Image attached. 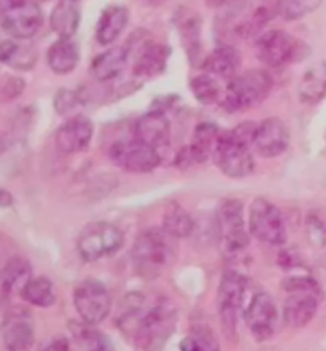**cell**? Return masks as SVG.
<instances>
[{"label": "cell", "mask_w": 326, "mask_h": 351, "mask_svg": "<svg viewBox=\"0 0 326 351\" xmlns=\"http://www.w3.org/2000/svg\"><path fill=\"white\" fill-rule=\"evenodd\" d=\"M163 229L175 239L188 237L194 229V221L187 210L178 204H170L163 217Z\"/></svg>", "instance_id": "cell-30"}, {"label": "cell", "mask_w": 326, "mask_h": 351, "mask_svg": "<svg viewBox=\"0 0 326 351\" xmlns=\"http://www.w3.org/2000/svg\"><path fill=\"white\" fill-rule=\"evenodd\" d=\"M322 2H310V0H293V2H279L275 3V12L288 21L304 18L305 14L317 10Z\"/></svg>", "instance_id": "cell-34"}, {"label": "cell", "mask_w": 326, "mask_h": 351, "mask_svg": "<svg viewBox=\"0 0 326 351\" xmlns=\"http://www.w3.org/2000/svg\"><path fill=\"white\" fill-rule=\"evenodd\" d=\"M299 100L305 105H317L326 97V61L310 67L298 86Z\"/></svg>", "instance_id": "cell-26"}, {"label": "cell", "mask_w": 326, "mask_h": 351, "mask_svg": "<svg viewBox=\"0 0 326 351\" xmlns=\"http://www.w3.org/2000/svg\"><path fill=\"white\" fill-rule=\"evenodd\" d=\"M220 134H222V130L212 123L198 124V128L194 129L191 145L188 147L194 164L205 162L209 158H212L215 145L218 142Z\"/></svg>", "instance_id": "cell-28"}, {"label": "cell", "mask_w": 326, "mask_h": 351, "mask_svg": "<svg viewBox=\"0 0 326 351\" xmlns=\"http://www.w3.org/2000/svg\"><path fill=\"white\" fill-rule=\"evenodd\" d=\"M3 149H5V142H3V138L0 137V153H2Z\"/></svg>", "instance_id": "cell-41"}, {"label": "cell", "mask_w": 326, "mask_h": 351, "mask_svg": "<svg viewBox=\"0 0 326 351\" xmlns=\"http://www.w3.org/2000/svg\"><path fill=\"white\" fill-rule=\"evenodd\" d=\"M0 332L8 351H29L35 342L32 315L23 307L10 308L3 317Z\"/></svg>", "instance_id": "cell-14"}, {"label": "cell", "mask_w": 326, "mask_h": 351, "mask_svg": "<svg viewBox=\"0 0 326 351\" xmlns=\"http://www.w3.org/2000/svg\"><path fill=\"white\" fill-rule=\"evenodd\" d=\"M180 35H182L183 45L187 48V53L189 58H198L199 51V35H200V23L198 18L185 19L180 26Z\"/></svg>", "instance_id": "cell-35"}, {"label": "cell", "mask_w": 326, "mask_h": 351, "mask_svg": "<svg viewBox=\"0 0 326 351\" xmlns=\"http://www.w3.org/2000/svg\"><path fill=\"white\" fill-rule=\"evenodd\" d=\"M42 351H70V342L67 337L58 335V337H53L49 340Z\"/></svg>", "instance_id": "cell-39"}, {"label": "cell", "mask_w": 326, "mask_h": 351, "mask_svg": "<svg viewBox=\"0 0 326 351\" xmlns=\"http://www.w3.org/2000/svg\"><path fill=\"white\" fill-rule=\"evenodd\" d=\"M128 305L118 319L119 329L140 351H156L172 332L177 312L165 299L147 305L142 294L128 295Z\"/></svg>", "instance_id": "cell-1"}, {"label": "cell", "mask_w": 326, "mask_h": 351, "mask_svg": "<svg viewBox=\"0 0 326 351\" xmlns=\"http://www.w3.org/2000/svg\"><path fill=\"white\" fill-rule=\"evenodd\" d=\"M189 88L194 94V97L199 100L200 104H215L220 99V86L215 82L213 77L207 73L198 75L189 82Z\"/></svg>", "instance_id": "cell-33"}, {"label": "cell", "mask_w": 326, "mask_h": 351, "mask_svg": "<svg viewBox=\"0 0 326 351\" xmlns=\"http://www.w3.org/2000/svg\"><path fill=\"white\" fill-rule=\"evenodd\" d=\"M75 335H77L78 345L83 348L82 351H115L113 343L110 342L107 335L91 329L84 323L82 328L75 330Z\"/></svg>", "instance_id": "cell-32"}, {"label": "cell", "mask_w": 326, "mask_h": 351, "mask_svg": "<svg viewBox=\"0 0 326 351\" xmlns=\"http://www.w3.org/2000/svg\"><path fill=\"white\" fill-rule=\"evenodd\" d=\"M255 51L259 61L269 67H283V65L307 58L310 48L292 34L272 29L257 40Z\"/></svg>", "instance_id": "cell-6"}, {"label": "cell", "mask_w": 326, "mask_h": 351, "mask_svg": "<svg viewBox=\"0 0 326 351\" xmlns=\"http://www.w3.org/2000/svg\"><path fill=\"white\" fill-rule=\"evenodd\" d=\"M37 49L16 40H0V62L16 70H32L37 62Z\"/></svg>", "instance_id": "cell-27"}, {"label": "cell", "mask_w": 326, "mask_h": 351, "mask_svg": "<svg viewBox=\"0 0 326 351\" xmlns=\"http://www.w3.org/2000/svg\"><path fill=\"white\" fill-rule=\"evenodd\" d=\"M218 234L222 252L234 258L248 247V235L244 228L242 202L237 199H226L220 204L218 213Z\"/></svg>", "instance_id": "cell-8"}, {"label": "cell", "mask_w": 326, "mask_h": 351, "mask_svg": "<svg viewBox=\"0 0 326 351\" xmlns=\"http://www.w3.org/2000/svg\"><path fill=\"white\" fill-rule=\"evenodd\" d=\"M32 267L27 259L12 258L0 272V293L3 295L21 294L24 287L31 282Z\"/></svg>", "instance_id": "cell-24"}, {"label": "cell", "mask_w": 326, "mask_h": 351, "mask_svg": "<svg viewBox=\"0 0 326 351\" xmlns=\"http://www.w3.org/2000/svg\"><path fill=\"white\" fill-rule=\"evenodd\" d=\"M245 289H247V280L235 270L224 272L222 280H220L217 305L223 332L229 337H233L235 329H237L239 312L244 304Z\"/></svg>", "instance_id": "cell-10"}, {"label": "cell", "mask_w": 326, "mask_h": 351, "mask_svg": "<svg viewBox=\"0 0 326 351\" xmlns=\"http://www.w3.org/2000/svg\"><path fill=\"white\" fill-rule=\"evenodd\" d=\"M24 88H26V83L23 78L5 75L0 78V102H10V100L21 96Z\"/></svg>", "instance_id": "cell-37"}, {"label": "cell", "mask_w": 326, "mask_h": 351, "mask_svg": "<svg viewBox=\"0 0 326 351\" xmlns=\"http://www.w3.org/2000/svg\"><path fill=\"white\" fill-rule=\"evenodd\" d=\"M129 49L126 47H112L100 53L93 61L91 72L97 82H110L126 69Z\"/></svg>", "instance_id": "cell-23"}, {"label": "cell", "mask_w": 326, "mask_h": 351, "mask_svg": "<svg viewBox=\"0 0 326 351\" xmlns=\"http://www.w3.org/2000/svg\"><path fill=\"white\" fill-rule=\"evenodd\" d=\"M110 159L130 173H148L161 164L159 152L139 140H121L112 145Z\"/></svg>", "instance_id": "cell-13"}, {"label": "cell", "mask_w": 326, "mask_h": 351, "mask_svg": "<svg viewBox=\"0 0 326 351\" xmlns=\"http://www.w3.org/2000/svg\"><path fill=\"white\" fill-rule=\"evenodd\" d=\"M73 304L84 324L96 326L108 317L112 299L108 289L97 280L88 278L77 285L73 291Z\"/></svg>", "instance_id": "cell-12"}, {"label": "cell", "mask_w": 326, "mask_h": 351, "mask_svg": "<svg viewBox=\"0 0 326 351\" xmlns=\"http://www.w3.org/2000/svg\"><path fill=\"white\" fill-rule=\"evenodd\" d=\"M129 23V10L123 5H110L100 14L96 38L100 45H112L118 40Z\"/></svg>", "instance_id": "cell-20"}, {"label": "cell", "mask_w": 326, "mask_h": 351, "mask_svg": "<svg viewBox=\"0 0 326 351\" xmlns=\"http://www.w3.org/2000/svg\"><path fill=\"white\" fill-rule=\"evenodd\" d=\"M49 69L58 75L73 72L80 62V48L73 38H58L47 53Z\"/></svg>", "instance_id": "cell-22"}, {"label": "cell", "mask_w": 326, "mask_h": 351, "mask_svg": "<svg viewBox=\"0 0 326 351\" xmlns=\"http://www.w3.org/2000/svg\"><path fill=\"white\" fill-rule=\"evenodd\" d=\"M94 135V124L84 114L70 117L61 128L56 130V145L65 154L84 152L91 143Z\"/></svg>", "instance_id": "cell-17"}, {"label": "cell", "mask_w": 326, "mask_h": 351, "mask_svg": "<svg viewBox=\"0 0 326 351\" xmlns=\"http://www.w3.org/2000/svg\"><path fill=\"white\" fill-rule=\"evenodd\" d=\"M287 299L283 302V319L292 328H303L317 313L322 289L312 277L294 275L283 282Z\"/></svg>", "instance_id": "cell-4"}, {"label": "cell", "mask_w": 326, "mask_h": 351, "mask_svg": "<svg viewBox=\"0 0 326 351\" xmlns=\"http://www.w3.org/2000/svg\"><path fill=\"white\" fill-rule=\"evenodd\" d=\"M80 105H82V100H80L78 94L72 91V89H59L56 96H54V110L61 117H69V114L75 117V110Z\"/></svg>", "instance_id": "cell-36"}, {"label": "cell", "mask_w": 326, "mask_h": 351, "mask_svg": "<svg viewBox=\"0 0 326 351\" xmlns=\"http://www.w3.org/2000/svg\"><path fill=\"white\" fill-rule=\"evenodd\" d=\"M244 321L258 342L272 337L277 328V307L274 299L266 293H258L244 310Z\"/></svg>", "instance_id": "cell-15"}, {"label": "cell", "mask_w": 326, "mask_h": 351, "mask_svg": "<svg viewBox=\"0 0 326 351\" xmlns=\"http://www.w3.org/2000/svg\"><path fill=\"white\" fill-rule=\"evenodd\" d=\"M80 21H82V7L80 2H72V0L58 2L49 16L51 29L59 35V38H72V35L78 31Z\"/></svg>", "instance_id": "cell-25"}, {"label": "cell", "mask_w": 326, "mask_h": 351, "mask_svg": "<svg viewBox=\"0 0 326 351\" xmlns=\"http://www.w3.org/2000/svg\"><path fill=\"white\" fill-rule=\"evenodd\" d=\"M270 89L272 77L266 70H248L229 80L222 105L231 113L242 112L263 102L269 96Z\"/></svg>", "instance_id": "cell-5"}, {"label": "cell", "mask_w": 326, "mask_h": 351, "mask_svg": "<svg viewBox=\"0 0 326 351\" xmlns=\"http://www.w3.org/2000/svg\"><path fill=\"white\" fill-rule=\"evenodd\" d=\"M169 58V49L163 45L147 42L140 49L134 64V73L139 78H154L164 72Z\"/></svg>", "instance_id": "cell-21"}, {"label": "cell", "mask_w": 326, "mask_h": 351, "mask_svg": "<svg viewBox=\"0 0 326 351\" xmlns=\"http://www.w3.org/2000/svg\"><path fill=\"white\" fill-rule=\"evenodd\" d=\"M134 138L159 152L170 143V123L161 110H153L137 119Z\"/></svg>", "instance_id": "cell-18"}, {"label": "cell", "mask_w": 326, "mask_h": 351, "mask_svg": "<svg viewBox=\"0 0 326 351\" xmlns=\"http://www.w3.org/2000/svg\"><path fill=\"white\" fill-rule=\"evenodd\" d=\"M240 126L234 130H224L220 134L213 149V162L229 178H244L255 170V159L250 145L255 126L245 130Z\"/></svg>", "instance_id": "cell-2"}, {"label": "cell", "mask_w": 326, "mask_h": 351, "mask_svg": "<svg viewBox=\"0 0 326 351\" xmlns=\"http://www.w3.org/2000/svg\"><path fill=\"white\" fill-rule=\"evenodd\" d=\"M0 24L14 38H32L43 26V12L37 2H5L0 7Z\"/></svg>", "instance_id": "cell-9"}, {"label": "cell", "mask_w": 326, "mask_h": 351, "mask_svg": "<svg viewBox=\"0 0 326 351\" xmlns=\"http://www.w3.org/2000/svg\"><path fill=\"white\" fill-rule=\"evenodd\" d=\"M21 298L34 307L48 308L56 304V289L49 278L34 277L21 291Z\"/></svg>", "instance_id": "cell-29"}, {"label": "cell", "mask_w": 326, "mask_h": 351, "mask_svg": "<svg viewBox=\"0 0 326 351\" xmlns=\"http://www.w3.org/2000/svg\"><path fill=\"white\" fill-rule=\"evenodd\" d=\"M124 243L123 230L108 221H94L80 232L77 250L86 263L117 253Z\"/></svg>", "instance_id": "cell-7"}, {"label": "cell", "mask_w": 326, "mask_h": 351, "mask_svg": "<svg viewBox=\"0 0 326 351\" xmlns=\"http://www.w3.org/2000/svg\"><path fill=\"white\" fill-rule=\"evenodd\" d=\"M309 235L317 245L326 243V224L320 219H309Z\"/></svg>", "instance_id": "cell-38"}, {"label": "cell", "mask_w": 326, "mask_h": 351, "mask_svg": "<svg viewBox=\"0 0 326 351\" xmlns=\"http://www.w3.org/2000/svg\"><path fill=\"white\" fill-rule=\"evenodd\" d=\"M169 237L164 229L158 228L143 230L135 237L130 258L140 277L156 278L167 267L169 261L172 259Z\"/></svg>", "instance_id": "cell-3"}, {"label": "cell", "mask_w": 326, "mask_h": 351, "mask_svg": "<svg viewBox=\"0 0 326 351\" xmlns=\"http://www.w3.org/2000/svg\"><path fill=\"white\" fill-rule=\"evenodd\" d=\"M242 64V56L237 48L231 45H223L213 49L202 62V70L210 77H218L224 80H233L237 77V70Z\"/></svg>", "instance_id": "cell-19"}, {"label": "cell", "mask_w": 326, "mask_h": 351, "mask_svg": "<svg viewBox=\"0 0 326 351\" xmlns=\"http://www.w3.org/2000/svg\"><path fill=\"white\" fill-rule=\"evenodd\" d=\"M13 195L7 189H2L0 188V208H8L13 205Z\"/></svg>", "instance_id": "cell-40"}, {"label": "cell", "mask_w": 326, "mask_h": 351, "mask_svg": "<svg viewBox=\"0 0 326 351\" xmlns=\"http://www.w3.org/2000/svg\"><path fill=\"white\" fill-rule=\"evenodd\" d=\"M290 145V132L285 123L279 118H268L255 126L252 147L259 156H280Z\"/></svg>", "instance_id": "cell-16"}, {"label": "cell", "mask_w": 326, "mask_h": 351, "mask_svg": "<svg viewBox=\"0 0 326 351\" xmlns=\"http://www.w3.org/2000/svg\"><path fill=\"white\" fill-rule=\"evenodd\" d=\"M250 232L259 242L269 245H283L287 242V228L280 210L264 197H257L250 205Z\"/></svg>", "instance_id": "cell-11"}, {"label": "cell", "mask_w": 326, "mask_h": 351, "mask_svg": "<svg viewBox=\"0 0 326 351\" xmlns=\"http://www.w3.org/2000/svg\"><path fill=\"white\" fill-rule=\"evenodd\" d=\"M180 351H220V345L212 330L198 326L180 342Z\"/></svg>", "instance_id": "cell-31"}]
</instances>
